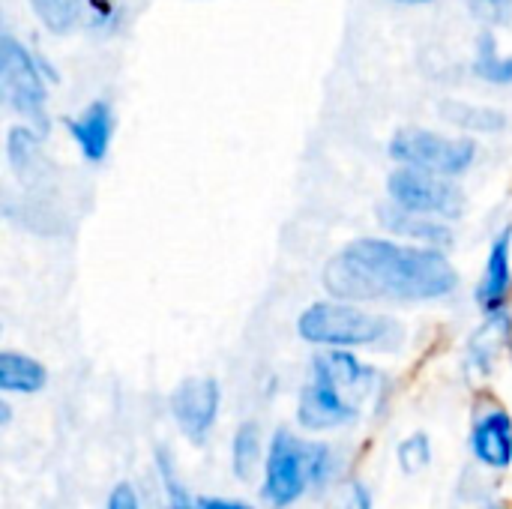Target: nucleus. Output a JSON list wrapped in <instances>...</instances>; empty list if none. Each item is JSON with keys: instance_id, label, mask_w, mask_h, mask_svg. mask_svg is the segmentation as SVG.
I'll return each mask as SVG.
<instances>
[{"instance_id": "obj_19", "label": "nucleus", "mask_w": 512, "mask_h": 509, "mask_svg": "<svg viewBox=\"0 0 512 509\" xmlns=\"http://www.w3.org/2000/svg\"><path fill=\"white\" fill-rule=\"evenodd\" d=\"M471 75L492 87H512V54H504L498 45V36L492 30H483L477 36Z\"/></svg>"}, {"instance_id": "obj_26", "label": "nucleus", "mask_w": 512, "mask_h": 509, "mask_svg": "<svg viewBox=\"0 0 512 509\" xmlns=\"http://www.w3.org/2000/svg\"><path fill=\"white\" fill-rule=\"evenodd\" d=\"M390 3L405 6V9H420V6H429V3H435V0H390Z\"/></svg>"}, {"instance_id": "obj_12", "label": "nucleus", "mask_w": 512, "mask_h": 509, "mask_svg": "<svg viewBox=\"0 0 512 509\" xmlns=\"http://www.w3.org/2000/svg\"><path fill=\"white\" fill-rule=\"evenodd\" d=\"M66 132H69V138L78 147L84 162L102 165L111 153L114 132H117L114 105L108 99H90L78 114L66 117Z\"/></svg>"}, {"instance_id": "obj_21", "label": "nucleus", "mask_w": 512, "mask_h": 509, "mask_svg": "<svg viewBox=\"0 0 512 509\" xmlns=\"http://www.w3.org/2000/svg\"><path fill=\"white\" fill-rule=\"evenodd\" d=\"M333 509H375V495H372L369 483L360 480V477H351V480L339 489Z\"/></svg>"}, {"instance_id": "obj_1", "label": "nucleus", "mask_w": 512, "mask_h": 509, "mask_svg": "<svg viewBox=\"0 0 512 509\" xmlns=\"http://www.w3.org/2000/svg\"><path fill=\"white\" fill-rule=\"evenodd\" d=\"M459 270L447 249L399 237H360L333 252L321 270L327 297L366 306H423L450 300L459 291Z\"/></svg>"}, {"instance_id": "obj_8", "label": "nucleus", "mask_w": 512, "mask_h": 509, "mask_svg": "<svg viewBox=\"0 0 512 509\" xmlns=\"http://www.w3.org/2000/svg\"><path fill=\"white\" fill-rule=\"evenodd\" d=\"M174 429L192 447H207L222 417V384L213 375H189L168 396Z\"/></svg>"}, {"instance_id": "obj_6", "label": "nucleus", "mask_w": 512, "mask_h": 509, "mask_svg": "<svg viewBox=\"0 0 512 509\" xmlns=\"http://www.w3.org/2000/svg\"><path fill=\"white\" fill-rule=\"evenodd\" d=\"M366 417V408L348 396L333 378H327L318 369H306V378L297 390L294 402V423L300 432L315 435V438H330L339 432H348L360 426Z\"/></svg>"}, {"instance_id": "obj_13", "label": "nucleus", "mask_w": 512, "mask_h": 509, "mask_svg": "<svg viewBox=\"0 0 512 509\" xmlns=\"http://www.w3.org/2000/svg\"><path fill=\"white\" fill-rule=\"evenodd\" d=\"M378 225L390 237H399V240H408V243H420V246H435V249H447L450 252L453 243H456L453 222L420 216V213L402 210V207H396L390 201H384L378 207Z\"/></svg>"}, {"instance_id": "obj_16", "label": "nucleus", "mask_w": 512, "mask_h": 509, "mask_svg": "<svg viewBox=\"0 0 512 509\" xmlns=\"http://www.w3.org/2000/svg\"><path fill=\"white\" fill-rule=\"evenodd\" d=\"M270 435L258 420H243L234 426L231 441H228V468L231 477L240 483H252L261 477L264 459H267Z\"/></svg>"}, {"instance_id": "obj_25", "label": "nucleus", "mask_w": 512, "mask_h": 509, "mask_svg": "<svg viewBox=\"0 0 512 509\" xmlns=\"http://www.w3.org/2000/svg\"><path fill=\"white\" fill-rule=\"evenodd\" d=\"M0 426H3V429L12 426V402H9V396L0 399Z\"/></svg>"}, {"instance_id": "obj_17", "label": "nucleus", "mask_w": 512, "mask_h": 509, "mask_svg": "<svg viewBox=\"0 0 512 509\" xmlns=\"http://www.w3.org/2000/svg\"><path fill=\"white\" fill-rule=\"evenodd\" d=\"M48 387V369L27 351H0V393L3 396H39Z\"/></svg>"}, {"instance_id": "obj_4", "label": "nucleus", "mask_w": 512, "mask_h": 509, "mask_svg": "<svg viewBox=\"0 0 512 509\" xmlns=\"http://www.w3.org/2000/svg\"><path fill=\"white\" fill-rule=\"evenodd\" d=\"M309 495H315V435L279 426L270 432L258 498L267 509H294Z\"/></svg>"}, {"instance_id": "obj_27", "label": "nucleus", "mask_w": 512, "mask_h": 509, "mask_svg": "<svg viewBox=\"0 0 512 509\" xmlns=\"http://www.w3.org/2000/svg\"><path fill=\"white\" fill-rule=\"evenodd\" d=\"M510 360H512V348H510Z\"/></svg>"}, {"instance_id": "obj_10", "label": "nucleus", "mask_w": 512, "mask_h": 509, "mask_svg": "<svg viewBox=\"0 0 512 509\" xmlns=\"http://www.w3.org/2000/svg\"><path fill=\"white\" fill-rule=\"evenodd\" d=\"M468 456L486 477H504L512 471V411L504 402L483 399L468 426Z\"/></svg>"}, {"instance_id": "obj_22", "label": "nucleus", "mask_w": 512, "mask_h": 509, "mask_svg": "<svg viewBox=\"0 0 512 509\" xmlns=\"http://www.w3.org/2000/svg\"><path fill=\"white\" fill-rule=\"evenodd\" d=\"M105 509H144V498H141L135 483L120 480L111 486V492L105 498Z\"/></svg>"}, {"instance_id": "obj_9", "label": "nucleus", "mask_w": 512, "mask_h": 509, "mask_svg": "<svg viewBox=\"0 0 512 509\" xmlns=\"http://www.w3.org/2000/svg\"><path fill=\"white\" fill-rule=\"evenodd\" d=\"M27 6L51 36H111L123 27L120 0H27Z\"/></svg>"}, {"instance_id": "obj_14", "label": "nucleus", "mask_w": 512, "mask_h": 509, "mask_svg": "<svg viewBox=\"0 0 512 509\" xmlns=\"http://www.w3.org/2000/svg\"><path fill=\"white\" fill-rule=\"evenodd\" d=\"M512 348V315H495V318H483L480 330L471 336L468 351H465V372L474 381H486L495 375L501 354H507Z\"/></svg>"}, {"instance_id": "obj_18", "label": "nucleus", "mask_w": 512, "mask_h": 509, "mask_svg": "<svg viewBox=\"0 0 512 509\" xmlns=\"http://www.w3.org/2000/svg\"><path fill=\"white\" fill-rule=\"evenodd\" d=\"M441 117L444 123H450L453 129H459L462 135H498L507 129V114L501 108L492 105H480L471 99H444L441 102Z\"/></svg>"}, {"instance_id": "obj_11", "label": "nucleus", "mask_w": 512, "mask_h": 509, "mask_svg": "<svg viewBox=\"0 0 512 509\" xmlns=\"http://www.w3.org/2000/svg\"><path fill=\"white\" fill-rule=\"evenodd\" d=\"M474 303L483 318L507 315L512 303V225L501 228L486 252L483 276L474 288Z\"/></svg>"}, {"instance_id": "obj_7", "label": "nucleus", "mask_w": 512, "mask_h": 509, "mask_svg": "<svg viewBox=\"0 0 512 509\" xmlns=\"http://www.w3.org/2000/svg\"><path fill=\"white\" fill-rule=\"evenodd\" d=\"M384 192H387L390 204L420 213V216L444 219V222H459L468 207V198H465V189L459 186V180L432 174V171H420V168H408V165H396L387 174Z\"/></svg>"}, {"instance_id": "obj_24", "label": "nucleus", "mask_w": 512, "mask_h": 509, "mask_svg": "<svg viewBox=\"0 0 512 509\" xmlns=\"http://www.w3.org/2000/svg\"><path fill=\"white\" fill-rule=\"evenodd\" d=\"M162 509H201V504H198V498L189 495V489H183V492L165 495V507Z\"/></svg>"}, {"instance_id": "obj_2", "label": "nucleus", "mask_w": 512, "mask_h": 509, "mask_svg": "<svg viewBox=\"0 0 512 509\" xmlns=\"http://www.w3.org/2000/svg\"><path fill=\"white\" fill-rule=\"evenodd\" d=\"M300 342L309 348H342V351H372L396 354L408 333L405 324L387 312H378L354 300H315L309 303L294 324Z\"/></svg>"}, {"instance_id": "obj_20", "label": "nucleus", "mask_w": 512, "mask_h": 509, "mask_svg": "<svg viewBox=\"0 0 512 509\" xmlns=\"http://www.w3.org/2000/svg\"><path fill=\"white\" fill-rule=\"evenodd\" d=\"M393 459H396V468L405 474V477H420L432 468L435 462V444H432V435L417 429V432H408L405 438H399L396 450H393Z\"/></svg>"}, {"instance_id": "obj_15", "label": "nucleus", "mask_w": 512, "mask_h": 509, "mask_svg": "<svg viewBox=\"0 0 512 509\" xmlns=\"http://www.w3.org/2000/svg\"><path fill=\"white\" fill-rule=\"evenodd\" d=\"M45 132H39L30 123H15L6 129L3 138V153H6V165L15 174V180H21L24 186H33L45 177L48 159H45Z\"/></svg>"}, {"instance_id": "obj_23", "label": "nucleus", "mask_w": 512, "mask_h": 509, "mask_svg": "<svg viewBox=\"0 0 512 509\" xmlns=\"http://www.w3.org/2000/svg\"><path fill=\"white\" fill-rule=\"evenodd\" d=\"M201 509H258L255 504L237 501V498H219V495H198Z\"/></svg>"}, {"instance_id": "obj_5", "label": "nucleus", "mask_w": 512, "mask_h": 509, "mask_svg": "<svg viewBox=\"0 0 512 509\" xmlns=\"http://www.w3.org/2000/svg\"><path fill=\"white\" fill-rule=\"evenodd\" d=\"M387 153L396 165L462 180L480 159V144L471 135H447L426 126H402L393 132Z\"/></svg>"}, {"instance_id": "obj_3", "label": "nucleus", "mask_w": 512, "mask_h": 509, "mask_svg": "<svg viewBox=\"0 0 512 509\" xmlns=\"http://www.w3.org/2000/svg\"><path fill=\"white\" fill-rule=\"evenodd\" d=\"M57 69L21 42L15 33H0V99L21 120L39 132H51V90Z\"/></svg>"}]
</instances>
